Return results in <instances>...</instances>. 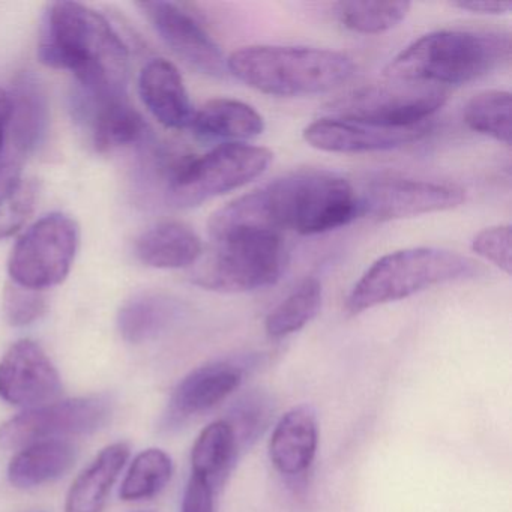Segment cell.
Masks as SVG:
<instances>
[{
  "mask_svg": "<svg viewBox=\"0 0 512 512\" xmlns=\"http://www.w3.org/2000/svg\"><path fill=\"white\" fill-rule=\"evenodd\" d=\"M41 64L74 74L80 97L89 101L127 98L130 53L106 17L79 2H55L44 20L38 46Z\"/></svg>",
  "mask_w": 512,
  "mask_h": 512,
  "instance_id": "6da1fadb",
  "label": "cell"
},
{
  "mask_svg": "<svg viewBox=\"0 0 512 512\" xmlns=\"http://www.w3.org/2000/svg\"><path fill=\"white\" fill-rule=\"evenodd\" d=\"M254 226L311 236L347 226L359 217L358 190L326 170H299L241 197Z\"/></svg>",
  "mask_w": 512,
  "mask_h": 512,
  "instance_id": "7a4b0ae2",
  "label": "cell"
},
{
  "mask_svg": "<svg viewBox=\"0 0 512 512\" xmlns=\"http://www.w3.org/2000/svg\"><path fill=\"white\" fill-rule=\"evenodd\" d=\"M511 52L508 32L461 29L431 32L401 50L386 65L383 76L440 88L466 85L508 65Z\"/></svg>",
  "mask_w": 512,
  "mask_h": 512,
  "instance_id": "3957f363",
  "label": "cell"
},
{
  "mask_svg": "<svg viewBox=\"0 0 512 512\" xmlns=\"http://www.w3.org/2000/svg\"><path fill=\"white\" fill-rule=\"evenodd\" d=\"M229 74L272 97L326 94L349 83L355 62L334 50L299 46H250L227 59Z\"/></svg>",
  "mask_w": 512,
  "mask_h": 512,
  "instance_id": "277c9868",
  "label": "cell"
},
{
  "mask_svg": "<svg viewBox=\"0 0 512 512\" xmlns=\"http://www.w3.org/2000/svg\"><path fill=\"white\" fill-rule=\"evenodd\" d=\"M478 274V263L455 251L433 247L394 251L376 260L359 278L347 298L346 310L356 316L410 298L430 287Z\"/></svg>",
  "mask_w": 512,
  "mask_h": 512,
  "instance_id": "5b68a950",
  "label": "cell"
},
{
  "mask_svg": "<svg viewBox=\"0 0 512 512\" xmlns=\"http://www.w3.org/2000/svg\"><path fill=\"white\" fill-rule=\"evenodd\" d=\"M211 248L191 271L196 286L217 293H247L274 286L287 268L281 233L238 229L211 238Z\"/></svg>",
  "mask_w": 512,
  "mask_h": 512,
  "instance_id": "8992f818",
  "label": "cell"
},
{
  "mask_svg": "<svg viewBox=\"0 0 512 512\" xmlns=\"http://www.w3.org/2000/svg\"><path fill=\"white\" fill-rule=\"evenodd\" d=\"M272 160L274 154L262 146L221 143L208 154L179 164L169 184V202L176 208H196L250 184Z\"/></svg>",
  "mask_w": 512,
  "mask_h": 512,
  "instance_id": "52a82bcc",
  "label": "cell"
},
{
  "mask_svg": "<svg viewBox=\"0 0 512 512\" xmlns=\"http://www.w3.org/2000/svg\"><path fill=\"white\" fill-rule=\"evenodd\" d=\"M388 80L361 86L329 104L335 118L388 128L427 124L448 100V91L427 83Z\"/></svg>",
  "mask_w": 512,
  "mask_h": 512,
  "instance_id": "ba28073f",
  "label": "cell"
},
{
  "mask_svg": "<svg viewBox=\"0 0 512 512\" xmlns=\"http://www.w3.org/2000/svg\"><path fill=\"white\" fill-rule=\"evenodd\" d=\"M79 244L76 220L59 212L46 215L14 245L8 260L11 280L37 292L59 286L73 268Z\"/></svg>",
  "mask_w": 512,
  "mask_h": 512,
  "instance_id": "9c48e42d",
  "label": "cell"
},
{
  "mask_svg": "<svg viewBox=\"0 0 512 512\" xmlns=\"http://www.w3.org/2000/svg\"><path fill=\"white\" fill-rule=\"evenodd\" d=\"M110 415L112 407L104 397L58 400L26 410L0 425V446L19 449L44 440L85 436L103 428Z\"/></svg>",
  "mask_w": 512,
  "mask_h": 512,
  "instance_id": "30bf717a",
  "label": "cell"
},
{
  "mask_svg": "<svg viewBox=\"0 0 512 512\" xmlns=\"http://www.w3.org/2000/svg\"><path fill=\"white\" fill-rule=\"evenodd\" d=\"M358 202L359 217L385 223L451 211L466 202V191L449 182L389 176L364 185Z\"/></svg>",
  "mask_w": 512,
  "mask_h": 512,
  "instance_id": "8fae6325",
  "label": "cell"
},
{
  "mask_svg": "<svg viewBox=\"0 0 512 512\" xmlns=\"http://www.w3.org/2000/svg\"><path fill=\"white\" fill-rule=\"evenodd\" d=\"M136 5L154 26L161 40L185 64L211 79H226L229 76L223 50L190 11L182 5L160 0Z\"/></svg>",
  "mask_w": 512,
  "mask_h": 512,
  "instance_id": "7c38bea8",
  "label": "cell"
},
{
  "mask_svg": "<svg viewBox=\"0 0 512 512\" xmlns=\"http://www.w3.org/2000/svg\"><path fill=\"white\" fill-rule=\"evenodd\" d=\"M61 394L59 371L35 341H17L0 359V400L29 410L55 403Z\"/></svg>",
  "mask_w": 512,
  "mask_h": 512,
  "instance_id": "4fadbf2b",
  "label": "cell"
},
{
  "mask_svg": "<svg viewBox=\"0 0 512 512\" xmlns=\"http://www.w3.org/2000/svg\"><path fill=\"white\" fill-rule=\"evenodd\" d=\"M430 133V125L388 128L343 118H322L304 130L308 145L331 154H373L394 151L419 142Z\"/></svg>",
  "mask_w": 512,
  "mask_h": 512,
  "instance_id": "5bb4252c",
  "label": "cell"
},
{
  "mask_svg": "<svg viewBox=\"0 0 512 512\" xmlns=\"http://www.w3.org/2000/svg\"><path fill=\"white\" fill-rule=\"evenodd\" d=\"M247 365L235 359L209 362L191 371L176 386L169 404V422L181 424L185 419L208 412L238 391Z\"/></svg>",
  "mask_w": 512,
  "mask_h": 512,
  "instance_id": "9a60e30c",
  "label": "cell"
},
{
  "mask_svg": "<svg viewBox=\"0 0 512 512\" xmlns=\"http://www.w3.org/2000/svg\"><path fill=\"white\" fill-rule=\"evenodd\" d=\"M139 95L146 109L164 127H191L194 110L178 68L166 59H152L139 76Z\"/></svg>",
  "mask_w": 512,
  "mask_h": 512,
  "instance_id": "2e32d148",
  "label": "cell"
},
{
  "mask_svg": "<svg viewBox=\"0 0 512 512\" xmlns=\"http://www.w3.org/2000/svg\"><path fill=\"white\" fill-rule=\"evenodd\" d=\"M319 446V422L310 404H299L281 416L269 440V457L286 476H299L313 464Z\"/></svg>",
  "mask_w": 512,
  "mask_h": 512,
  "instance_id": "e0dca14e",
  "label": "cell"
},
{
  "mask_svg": "<svg viewBox=\"0 0 512 512\" xmlns=\"http://www.w3.org/2000/svg\"><path fill=\"white\" fill-rule=\"evenodd\" d=\"M199 235L181 221H163L140 235L136 256L143 265L155 269L190 268L202 257Z\"/></svg>",
  "mask_w": 512,
  "mask_h": 512,
  "instance_id": "ac0fdd59",
  "label": "cell"
},
{
  "mask_svg": "<svg viewBox=\"0 0 512 512\" xmlns=\"http://www.w3.org/2000/svg\"><path fill=\"white\" fill-rule=\"evenodd\" d=\"M190 128L205 142L244 143L265 131V119L242 101L218 98L194 113Z\"/></svg>",
  "mask_w": 512,
  "mask_h": 512,
  "instance_id": "d6986e66",
  "label": "cell"
},
{
  "mask_svg": "<svg viewBox=\"0 0 512 512\" xmlns=\"http://www.w3.org/2000/svg\"><path fill=\"white\" fill-rule=\"evenodd\" d=\"M128 457L127 443H113L104 448L71 485L65 512H103Z\"/></svg>",
  "mask_w": 512,
  "mask_h": 512,
  "instance_id": "ffe728a7",
  "label": "cell"
},
{
  "mask_svg": "<svg viewBox=\"0 0 512 512\" xmlns=\"http://www.w3.org/2000/svg\"><path fill=\"white\" fill-rule=\"evenodd\" d=\"M11 98V130L17 149L34 152L43 145L49 130V101L40 80L23 73L14 82Z\"/></svg>",
  "mask_w": 512,
  "mask_h": 512,
  "instance_id": "44dd1931",
  "label": "cell"
},
{
  "mask_svg": "<svg viewBox=\"0 0 512 512\" xmlns=\"http://www.w3.org/2000/svg\"><path fill=\"white\" fill-rule=\"evenodd\" d=\"M79 106L92 128V140L97 151L109 152L133 145L142 140L148 130L142 115L130 106L127 98L103 103L80 98Z\"/></svg>",
  "mask_w": 512,
  "mask_h": 512,
  "instance_id": "7402d4cb",
  "label": "cell"
},
{
  "mask_svg": "<svg viewBox=\"0 0 512 512\" xmlns=\"http://www.w3.org/2000/svg\"><path fill=\"white\" fill-rule=\"evenodd\" d=\"M76 448L68 440H44L20 449L10 466L8 479L20 490L56 481L73 467Z\"/></svg>",
  "mask_w": 512,
  "mask_h": 512,
  "instance_id": "603a6c76",
  "label": "cell"
},
{
  "mask_svg": "<svg viewBox=\"0 0 512 512\" xmlns=\"http://www.w3.org/2000/svg\"><path fill=\"white\" fill-rule=\"evenodd\" d=\"M241 457L235 433L226 419L203 428L191 451V475L199 476L220 493Z\"/></svg>",
  "mask_w": 512,
  "mask_h": 512,
  "instance_id": "cb8c5ba5",
  "label": "cell"
},
{
  "mask_svg": "<svg viewBox=\"0 0 512 512\" xmlns=\"http://www.w3.org/2000/svg\"><path fill=\"white\" fill-rule=\"evenodd\" d=\"M181 313V304L176 299L163 293H142L122 305L118 329L128 343H146L167 331Z\"/></svg>",
  "mask_w": 512,
  "mask_h": 512,
  "instance_id": "d4e9b609",
  "label": "cell"
},
{
  "mask_svg": "<svg viewBox=\"0 0 512 512\" xmlns=\"http://www.w3.org/2000/svg\"><path fill=\"white\" fill-rule=\"evenodd\" d=\"M323 302V287L319 278L307 277L265 320L266 334L284 338L301 331L319 314Z\"/></svg>",
  "mask_w": 512,
  "mask_h": 512,
  "instance_id": "484cf974",
  "label": "cell"
},
{
  "mask_svg": "<svg viewBox=\"0 0 512 512\" xmlns=\"http://www.w3.org/2000/svg\"><path fill=\"white\" fill-rule=\"evenodd\" d=\"M37 200L34 182L22 176L17 163L0 164V241L25 226Z\"/></svg>",
  "mask_w": 512,
  "mask_h": 512,
  "instance_id": "4316f807",
  "label": "cell"
},
{
  "mask_svg": "<svg viewBox=\"0 0 512 512\" xmlns=\"http://www.w3.org/2000/svg\"><path fill=\"white\" fill-rule=\"evenodd\" d=\"M172 475L173 461L166 451L145 449L131 463L119 494L125 502L154 499L167 487Z\"/></svg>",
  "mask_w": 512,
  "mask_h": 512,
  "instance_id": "83f0119b",
  "label": "cell"
},
{
  "mask_svg": "<svg viewBox=\"0 0 512 512\" xmlns=\"http://www.w3.org/2000/svg\"><path fill=\"white\" fill-rule=\"evenodd\" d=\"M511 109L509 92H479L464 107L463 121L475 133L511 146Z\"/></svg>",
  "mask_w": 512,
  "mask_h": 512,
  "instance_id": "f1b7e54d",
  "label": "cell"
},
{
  "mask_svg": "<svg viewBox=\"0 0 512 512\" xmlns=\"http://www.w3.org/2000/svg\"><path fill=\"white\" fill-rule=\"evenodd\" d=\"M412 4L409 2H340L335 5L344 28L362 35H379L397 28Z\"/></svg>",
  "mask_w": 512,
  "mask_h": 512,
  "instance_id": "f546056e",
  "label": "cell"
},
{
  "mask_svg": "<svg viewBox=\"0 0 512 512\" xmlns=\"http://www.w3.org/2000/svg\"><path fill=\"white\" fill-rule=\"evenodd\" d=\"M274 413V406L268 395L262 392H250L239 398L230 410L226 421L235 433L239 452H245L256 443L268 428Z\"/></svg>",
  "mask_w": 512,
  "mask_h": 512,
  "instance_id": "4dcf8cb0",
  "label": "cell"
},
{
  "mask_svg": "<svg viewBox=\"0 0 512 512\" xmlns=\"http://www.w3.org/2000/svg\"><path fill=\"white\" fill-rule=\"evenodd\" d=\"M47 310L43 292L8 284L4 293V311L13 326H28L40 319Z\"/></svg>",
  "mask_w": 512,
  "mask_h": 512,
  "instance_id": "1f68e13d",
  "label": "cell"
},
{
  "mask_svg": "<svg viewBox=\"0 0 512 512\" xmlns=\"http://www.w3.org/2000/svg\"><path fill=\"white\" fill-rule=\"evenodd\" d=\"M511 226H494L481 230L472 241V250L487 262L511 274Z\"/></svg>",
  "mask_w": 512,
  "mask_h": 512,
  "instance_id": "d6a6232c",
  "label": "cell"
},
{
  "mask_svg": "<svg viewBox=\"0 0 512 512\" xmlns=\"http://www.w3.org/2000/svg\"><path fill=\"white\" fill-rule=\"evenodd\" d=\"M218 491L205 479L191 475L184 497L181 512H217Z\"/></svg>",
  "mask_w": 512,
  "mask_h": 512,
  "instance_id": "836d02e7",
  "label": "cell"
},
{
  "mask_svg": "<svg viewBox=\"0 0 512 512\" xmlns=\"http://www.w3.org/2000/svg\"><path fill=\"white\" fill-rule=\"evenodd\" d=\"M455 8L470 11L475 14H488V16H502L512 10L511 2H487V0H472V2H454Z\"/></svg>",
  "mask_w": 512,
  "mask_h": 512,
  "instance_id": "e575fe53",
  "label": "cell"
},
{
  "mask_svg": "<svg viewBox=\"0 0 512 512\" xmlns=\"http://www.w3.org/2000/svg\"><path fill=\"white\" fill-rule=\"evenodd\" d=\"M11 124V98L10 92L0 89V152L4 149L8 128Z\"/></svg>",
  "mask_w": 512,
  "mask_h": 512,
  "instance_id": "d590c367",
  "label": "cell"
},
{
  "mask_svg": "<svg viewBox=\"0 0 512 512\" xmlns=\"http://www.w3.org/2000/svg\"><path fill=\"white\" fill-rule=\"evenodd\" d=\"M140 512H151V511H140Z\"/></svg>",
  "mask_w": 512,
  "mask_h": 512,
  "instance_id": "8d00e7d4",
  "label": "cell"
}]
</instances>
